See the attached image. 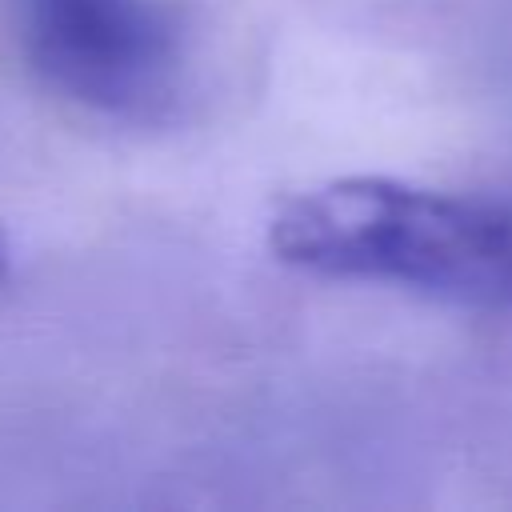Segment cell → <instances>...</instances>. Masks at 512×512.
<instances>
[{
    "label": "cell",
    "mask_w": 512,
    "mask_h": 512,
    "mask_svg": "<svg viewBox=\"0 0 512 512\" xmlns=\"http://www.w3.org/2000/svg\"><path fill=\"white\" fill-rule=\"evenodd\" d=\"M272 252L304 272L400 284L472 308H512V200L340 176L280 204Z\"/></svg>",
    "instance_id": "cell-1"
},
{
    "label": "cell",
    "mask_w": 512,
    "mask_h": 512,
    "mask_svg": "<svg viewBox=\"0 0 512 512\" xmlns=\"http://www.w3.org/2000/svg\"><path fill=\"white\" fill-rule=\"evenodd\" d=\"M32 72L120 120L164 116L184 84V24L160 0H16Z\"/></svg>",
    "instance_id": "cell-2"
},
{
    "label": "cell",
    "mask_w": 512,
    "mask_h": 512,
    "mask_svg": "<svg viewBox=\"0 0 512 512\" xmlns=\"http://www.w3.org/2000/svg\"><path fill=\"white\" fill-rule=\"evenodd\" d=\"M8 276V240H4V232H0V280Z\"/></svg>",
    "instance_id": "cell-3"
}]
</instances>
